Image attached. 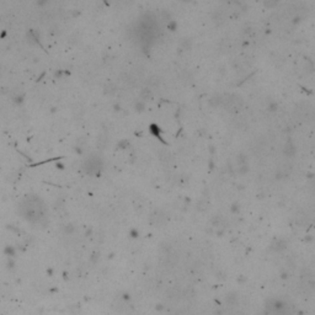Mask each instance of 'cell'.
<instances>
[{
    "instance_id": "cell-1",
    "label": "cell",
    "mask_w": 315,
    "mask_h": 315,
    "mask_svg": "<svg viewBox=\"0 0 315 315\" xmlns=\"http://www.w3.org/2000/svg\"><path fill=\"white\" fill-rule=\"evenodd\" d=\"M222 102H224L225 109L230 112H237L242 107V100L237 95H228Z\"/></svg>"
},
{
    "instance_id": "cell-2",
    "label": "cell",
    "mask_w": 315,
    "mask_h": 315,
    "mask_svg": "<svg viewBox=\"0 0 315 315\" xmlns=\"http://www.w3.org/2000/svg\"><path fill=\"white\" fill-rule=\"evenodd\" d=\"M100 168H101L100 159H97V158H89V159L86 160V163H85V169H86L87 172L92 174V172L97 171Z\"/></svg>"
},
{
    "instance_id": "cell-3",
    "label": "cell",
    "mask_w": 315,
    "mask_h": 315,
    "mask_svg": "<svg viewBox=\"0 0 315 315\" xmlns=\"http://www.w3.org/2000/svg\"><path fill=\"white\" fill-rule=\"evenodd\" d=\"M294 153H295V148L292 143H288L286 144V147H284V154H286L287 156H293L294 155Z\"/></svg>"
},
{
    "instance_id": "cell-4",
    "label": "cell",
    "mask_w": 315,
    "mask_h": 315,
    "mask_svg": "<svg viewBox=\"0 0 315 315\" xmlns=\"http://www.w3.org/2000/svg\"><path fill=\"white\" fill-rule=\"evenodd\" d=\"M222 101H223V99L219 96V95H217V96H213V97L209 100V102H211L212 106H214V107H216V106H219V105L222 104Z\"/></svg>"
},
{
    "instance_id": "cell-5",
    "label": "cell",
    "mask_w": 315,
    "mask_h": 315,
    "mask_svg": "<svg viewBox=\"0 0 315 315\" xmlns=\"http://www.w3.org/2000/svg\"><path fill=\"white\" fill-rule=\"evenodd\" d=\"M105 91L107 92V94H110V95L115 94V92H116V86H115L113 84H109V85H106V86H105Z\"/></svg>"
},
{
    "instance_id": "cell-6",
    "label": "cell",
    "mask_w": 315,
    "mask_h": 315,
    "mask_svg": "<svg viewBox=\"0 0 315 315\" xmlns=\"http://www.w3.org/2000/svg\"><path fill=\"white\" fill-rule=\"evenodd\" d=\"M160 159H161V161L168 163L169 160H171V156L168 152H164V153H160Z\"/></svg>"
},
{
    "instance_id": "cell-7",
    "label": "cell",
    "mask_w": 315,
    "mask_h": 315,
    "mask_svg": "<svg viewBox=\"0 0 315 315\" xmlns=\"http://www.w3.org/2000/svg\"><path fill=\"white\" fill-rule=\"evenodd\" d=\"M148 84H149V86H158L159 85V80H158V78L156 76H152V78L148 80Z\"/></svg>"
}]
</instances>
